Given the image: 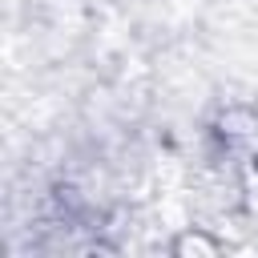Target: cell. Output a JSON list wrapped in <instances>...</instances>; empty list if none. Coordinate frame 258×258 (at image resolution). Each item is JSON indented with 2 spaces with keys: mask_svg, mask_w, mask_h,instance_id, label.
Masks as SVG:
<instances>
[{
  "mask_svg": "<svg viewBox=\"0 0 258 258\" xmlns=\"http://www.w3.org/2000/svg\"><path fill=\"white\" fill-rule=\"evenodd\" d=\"M189 250H206V254H214V250H218V242H210V238H202V234L185 230V234L173 242V254H189Z\"/></svg>",
  "mask_w": 258,
  "mask_h": 258,
  "instance_id": "6da1fadb",
  "label": "cell"
}]
</instances>
